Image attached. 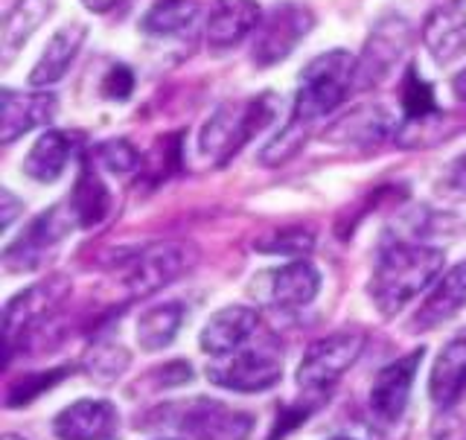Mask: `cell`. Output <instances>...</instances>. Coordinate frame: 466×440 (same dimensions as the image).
<instances>
[{
	"label": "cell",
	"instance_id": "39",
	"mask_svg": "<svg viewBox=\"0 0 466 440\" xmlns=\"http://www.w3.org/2000/svg\"><path fill=\"white\" fill-rule=\"evenodd\" d=\"M4 440H24V437H18V435H4Z\"/></svg>",
	"mask_w": 466,
	"mask_h": 440
},
{
	"label": "cell",
	"instance_id": "34",
	"mask_svg": "<svg viewBox=\"0 0 466 440\" xmlns=\"http://www.w3.org/2000/svg\"><path fill=\"white\" fill-rule=\"evenodd\" d=\"M135 91V73H131L126 65H114L106 79H102V97L114 99V102H126Z\"/></svg>",
	"mask_w": 466,
	"mask_h": 440
},
{
	"label": "cell",
	"instance_id": "32",
	"mask_svg": "<svg viewBox=\"0 0 466 440\" xmlns=\"http://www.w3.org/2000/svg\"><path fill=\"white\" fill-rule=\"evenodd\" d=\"M96 158L102 167L116 175H128V172L140 169V152L128 140H108V143L96 146Z\"/></svg>",
	"mask_w": 466,
	"mask_h": 440
},
{
	"label": "cell",
	"instance_id": "20",
	"mask_svg": "<svg viewBox=\"0 0 466 440\" xmlns=\"http://www.w3.org/2000/svg\"><path fill=\"white\" fill-rule=\"evenodd\" d=\"M85 38H87V26L82 21H70L65 26H58L53 38L47 41V47H44L41 58L35 62L33 73H29V85L50 87L58 79H65V73L70 70L79 50L85 47Z\"/></svg>",
	"mask_w": 466,
	"mask_h": 440
},
{
	"label": "cell",
	"instance_id": "24",
	"mask_svg": "<svg viewBox=\"0 0 466 440\" xmlns=\"http://www.w3.org/2000/svg\"><path fill=\"white\" fill-rule=\"evenodd\" d=\"M201 18L198 0H157L143 15L140 29L152 38H193Z\"/></svg>",
	"mask_w": 466,
	"mask_h": 440
},
{
	"label": "cell",
	"instance_id": "29",
	"mask_svg": "<svg viewBox=\"0 0 466 440\" xmlns=\"http://www.w3.org/2000/svg\"><path fill=\"white\" fill-rule=\"evenodd\" d=\"M402 111L405 123H426L431 117H441L434 106L431 85L417 73V67H408L405 82H402Z\"/></svg>",
	"mask_w": 466,
	"mask_h": 440
},
{
	"label": "cell",
	"instance_id": "11",
	"mask_svg": "<svg viewBox=\"0 0 466 440\" xmlns=\"http://www.w3.org/2000/svg\"><path fill=\"white\" fill-rule=\"evenodd\" d=\"M408 44H411V24L402 15H388L379 21L368 36L361 56L356 58V87L368 91V87L385 82Z\"/></svg>",
	"mask_w": 466,
	"mask_h": 440
},
{
	"label": "cell",
	"instance_id": "17",
	"mask_svg": "<svg viewBox=\"0 0 466 440\" xmlns=\"http://www.w3.org/2000/svg\"><path fill=\"white\" fill-rule=\"evenodd\" d=\"M422 44L434 65H451L466 53V12L455 4L437 6L422 21Z\"/></svg>",
	"mask_w": 466,
	"mask_h": 440
},
{
	"label": "cell",
	"instance_id": "35",
	"mask_svg": "<svg viewBox=\"0 0 466 440\" xmlns=\"http://www.w3.org/2000/svg\"><path fill=\"white\" fill-rule=\"evenodd\" d=\"M446 187L451 189L455 196L466 199V152L451 164V169L446 172Z\"/></svg>",
	"mask_w": 466,
	"mask_h": 440
},
{
	"label": "cell",
	"instance_id": "5",
	"mask_svg": "<svg viewBox=\"0 0 466 440\" xmlns=\"http://www.w3.org/2000/svg\"><path fill=\"white\" fill-rule=\"evenodd\" d=\"M364 344H368V335L361 330H341L327 335V339H318L298 364V385L306 394H320L324 397L359 362Z\"/></svg>",
	"mask_w": 466,
	"mask_h": 440
},
{
	"label": "cell",
	"instance_id": "21",
	"mask_svg": "<svg viewBox=\"0 0 466 440\" xmlns=\"http://www.w3.org/2000/svg\"><path fill=\"white\" fill-rule=\"evenodd\" d=\"M58 0H15L0 24V67H9L38 26L56 12Z\"/></svg>",
	"mask_w": 466,
	"mask_h": 440
},
{
	"label": "cell",
	"instance_id": "27",
	"mask_svg": "<svg viewBox=\"0 0 466 440\" xmlns=\"http://www.w3.org/2000/svg\"><path fill=\"white\" fill-rule=\"evenodd\" d=\"M184 315L187 310L178 301L149 306V310L137 318V344L143 353H160V350H167L175 342V335H178Z\"/></svg>",
	"mask_w": 466,
	"mask_h": 440
},
{
	"label": "cell",
	"instance_id": "12",
	"mask_svg": "<svg viewBox=\"0 0 466 440\" xmlns=\"http://www.w3.org/2000/svg\"><path fill=\"white\" fill-rule=\"evenodd\" d=\"M70 277L65 274H53L47 281H38L33 286H26L18 292L4 310V333H6V344L15 342V335L26 333V330H38L44 321L53 318L56 310L70 298Z\"/></svg>",
	"mask_w": 466,
	"mask_h": 440
},
{
	"label": "cell",
	"instance_id": "4",
	"mask_svg": "<svg viewBox=\"0 0 466 440\" xmlns=\"http://www.w3.org/2000/svg\"><path fill=\"white\" fill-rule=\"evenodd\" d=\"M196 266V248L187 242H152L120 262L116 281L128 301L149 298L164 286L175 283Z\"/></svg>",
	"mask_w": 466,
	"mask_h": 440
},
{
	"label": "cell",
	"instance_id": "18",
	"mask_svg": "<svg viewBox=\"0 0 466 440\" xmlns=\"http://www.w3.org/2000/svg\"><path fill=\"white\" fill-rule=\"evenodd\" d=\"M466 303V260L451 266L443 277H437L429 298L420 303V310L411 318V333H426L446 324L455 318Z\"/></svg>",
	"mask_w": 466,
	"mask_h": 440
},
{
	"label": "cell",
	"instance_id": "7",
	"mask_svg": "<svg viewBox=\"0 0 466 440\" xmlns=\"http://www.w3.org/2000/svg\"><path fill=\"white\" fill-rule=\"evenodd\" d=\"M160 417H167L164 426L178 429L189 440H245L254 426L251 414L208 397L172 405L167 412H160Z\"/></svg>",
	"mask_w": 466,
	"mask_h": 440
},
{
	"label": "cell",
	"instance_id": "33",
	"mask_svg": "<svg viewBox=\"0 0 466 440\" xmlns=\"http://www.w3.org/2000/svg\"><path fill=\"white\" fill-rule=\"evenodd\" d=\"M271 240H262L257 242L259 251H268V254H291V257H300V254H309L312 251V242L315 237L309 230H277L268 233Z\"/></svg>",
	"mask_w": 466,
	"mask_h": 440
},
{
	"label": "cell",
	"instance_id": "10",
	"mask_svg": "<svg viewBox=\"0 0 466 440\" xmlns=\"http://www.w3.org/2000/svg\"><path fill=\"white\" fill-rule=\"evenodd\" d=\"M320 292V274L309 260H291L286 266L257 271L248 283V295L274 310H300Z\"/></svg>",
	"mask_w": 466,
	"mask_h": 440
},
{
	"label": "cell",
	"instance_id": "13",
	"mask_svg": "<svg viewBox=\"0 0 466 440\" xmlns=\"http://www.w3.org/2000/svg\"><path fill=\"white\" fill-rule=\"evenodd\" d=\"M422 347L411 350L408 356H400L397 362L385 364L382 371L376 373L373 385H370V412L379 423H397L402 420L408 397H411L417 371L422 364Z\"/></svg>",
	"mask_w": 466,
	"mask_h": 440
},
{
	"label": "cell",
	"instance_id": "26",
	"mask_svg": "<svg viewBox=\"0 0 466 440\" xmlns=\"http://www.w3.org/2000/svg\"><path fill=\"white\" fill-rule=\"evenodd\" d=\"M390 131H393V123L382 106H359L356 111L341 117V120L329 128L327 138L350 143V146H376L379 140H385Z\"/></svg>",
	"mask_w": 466,
	"mask_h": 440
},
{
	"label": "cell",
	"instance_id": "1",
	"mask_svg": "<svg viewBox=\"0 0 466 440\" xmlns=\"http://www.w3.org/2000/svg\"><path fill=\"white\" fill-rule=\"evenodd\" d=\"M443 271V251L422 242H390L382 248L368 295L379 315L393 318Z\"/></svg>",
	"mask_w": 466,
	"mask_h": 440
},
{
	"label": "cell",
	"instance_id": "22",
	"mask_svg": "<svg viewBox=\"0 0 466 440\" xmlns=\"http://www.w3.org/2000/svg\"><path fill=\"white\" fill-rule=\"evenodd\" d=\"M79 140L70 131H44V135L29 146V152L24 158V175L38 184H53L65 175L67 164L76 155Z\"/></svg>",
	"mask_w": 466,
	"mask_h": 440
},
{
	"label": "cell",
	"instance_id": "28",
	"mask_svg": "<svg viewBox=\"0 0 466 440\" xmlns=\"http://www.w3.org/2000/svg\"><path fill=\"white\" fill-rule=\"evenodd\" d=\"M128 350L123 344H116V342H96L91 350H87V356L82 362V368L87 371V376L96 379V383L102 385H111L116 383L126 368H128Z\"/></svg>",
	"mask_w": 466,
	"mask_h": 440
},
{
	"label": "cell",
	"instance_id": "38",
	"mask_svg": "<svg viewBox=\"0 0 466 440\" xmlns=\"http://www.w3.org/2000/svg\"><path fill=\"white\" fill-rule=\"evenodd\" d=\"M451 94H455L461 102H466V67L458 73L455 79H451Z\"/></svg>",
	"mask_w": 466,
	"mask_h": 440
},
{
	"label": "cell",
	"instance_id": "16",
	"mask_svg": "<svg viewBox=\"0 0 466 440\" xmlns=\"http://www.w3.org/2000/svg\"><path fill=\"white\" fill-rule=\"evenodd\" d=\"M120 414L108 400H76L56 414L53 435L58 440H108Z\"/></svg>",
	"mask_w": 466,
	"mask_h": 440
},
{
	"label": "cell",
	"instance_id": "30",
	"mask_svg": "<svg viewBox=\"0 0 466 440\" xmlns=\"http://www.w3.org/2000/svg\"><path fill=\"white\" fill-rule=\"evenodd\" d=\"M306 138H309V126L298 123V120H289L283 126L280 135H277L274 140H268L259 149V164L262 167H283V164H289V160L306 146Z\"/></svg>",
	"mask_w": 466,
	"mask_h": 440
},
{
	"label": "cell",
	"instance_id": "25",
	"mask_svg": "<svg viewBox=\"0 0 466 440\" xmlns=\"http://www.w3.org/2000/svg\"><path fill=\"white\" fill-rule=\"evenodd\" d=\"M67 204L79 228H96L111 213V193L91 164H82L79 179L67 196Z\"/></svg>",
	"mask_w": 466,
	"mask_h": 440
},
{
	"label": "cell",
	"instance_id": "6",
	"mask_svg": "<svg viewBox=\"0 0 466 440\" xmlns=\"http://www.w3.org/2000/svg\"><path fill=\"white\" fill-rule=\"evenodd\" d=\"M208 379L213 385L237 394L268 391L283 379V359L268 344H245L228 356H218L208 364Z\"/></svg>",
	"mask_w": 466,
	"mask_h": 440
},
{
	"label": "cell",
	"instance_id": "9",
	"mask_svg": "<svg viewBox=\"0 0 466 440\" xmlns=\"http://www.w3.org/2000/svg\"><path fill=\"white\" fill-rule=\"evenodd\" d=\"M315 26V15L309 6L303 4H280L274 6L266 18L259 21L257 33H254V47L251 58L259 67H271L280 65L298 50V44L312 33Z\"/></svg>",
	"mask_w": 466,
	"mask_h": 440
},
{
	"label": "cell",
	"instance_id": "31",
	"mask_svg": "<svg viewBox=\"0 0 466 440\" xmlns=\"http://www.w3.org/2000/svg\"><path fill=\"white\" fill-rule=\"evenodd\" d=\"M70 373V368H56V371H44V373H26L18 383H12L6 391V405L18 408V405H29L33 400H38L44 391H50L53 385H58L62 379Z\"/></svg>",
	"mask_w": 466,
	"mask_h": 440
},
{
	"label": "cell",
	"instance_id": "3",
	"mask_svg": "<svg viewBox=\"0 0 466 440\" xmlns=\"http://www.w3.org/2000/svg\"><path fill=\"white\" fill-rule=\"evenodd\" d=\"M356 85V58L347 50H329L312 58L300 73L291 120L312 126L320 117L332 114Z\"/></svg>",
	"mask_w": 466,
	"mask_h": 440
},
{
	"label": "cell",
	"instance_id": "36",
	"mask_svg": "<svg viewBox=\"0 0 466 440\" xmlns=\"http://www.w3.org/2000/svg\"><path fill=\"white\" fill-rule=\"evenodd\" d=\"M0 201H4V208H0V210H4V213H0V228L9 230V225L15 222V216H18V210H24V201L15 199L6 187L0 189Z\"/></svg>",
	"mask_w": 466,
	"mask_h": 440
},
{
	"label": "cell",
	"instance_id": "2",
	"mask_svg": "<svg viewBox=\"0 0 466 440\" xmlns=\"http://www.w3.org/2000/svg\"><path fill=\"white\" fill-rule=\"evenodd\" d=\"M277 117V97L259 94L251 99L225 102L213 111L198 135V152L210 158L216 167H225L233 155H239L242 146L259 135Z\"/></svg>",
	"mask_w": 466,
	"mask_h": 440
},
{
	"label": "cell",
	"instance_id": "23",
	"mask_svg": "<svg viewBox=\"0 0 466 440\" xmlns=\"http://www.w3.org/2000/svg\"><path fill=\"white\" fill-rule=\"evenodd\" d=\"M466 394V339L443 347L429 373V397L437 408H451Z\"/></svg>",
	"mask_w": 466,
	"mask_h": 440
},
{
	"label": "cell",
	"instance_id": "40",
	"mask_svg": "<svg viewBox=\"0 0 466 440\" xmlns=\"http://www.w3.org/2000/svg\"><path fill=\"white\" fill-rule=\"evenodd\" d=\"M332 440H350V437H332Z\"/></svg>",
	"mask_w": 466,
	"mask_h": 440
},
{
	"label": "cell",
	"instance_id": "19",
	"mask_svg": "<svg viewBox=\"0 0 466 440\" xmlns=\"http://www.w3.org/2000/svg\"><path fill=\"white\" fill-rule=\"evenodd\" d=\"M262 21L257 0H213L208 15V44L213 50H230L242 44Z\"/></svg>",
	"mask_w": 466,
	"mask_h": 440
},
{
	"label": "cell",
	"instance_id": "8",
	"mask_svg": "<svg viewBox=\"0 0 466 440\" xmlns=\"http://www.w3.org/2000/svg\"><path fill=\"white\" fill-rule=\"evenodd\" d=\"M76 219L70 213V204H53L47 213L29 222V228L18 240H12L4 248V266L6 271H35L53 257V251L70 230H76Z\"/></svg>",
	"mask_w": 466,
	"mask_h": 440
},
{
	"label": "cell",
	"instance_id": "15",
	"mask_svg": "<svg viewBox=\"0 0 466 440\" xmlns=\"http://www.w3.org/2000/svg\"><path fill=\"white\" fill-rule=\"evenodd\" d=\"M257 327H259V312L254 306H225V310L210 315L208 324L201 327L198 344L210 359H218L245 347L254 339Z\"/></svg>",
	"mask_w": 466,
	"mask_h": 440
},
{
	"label": "cell",
	"instance_id": "37",
	"mask_svg": "<svg viewBox=\"0 0 466 440\" xmlns=\"http://www.w3.org/2000/svg\"><path fill=\"white\" fill-rule=\"evenodd\" d=\"M85 9H91L94 15H106L111 9H116L120 4H126V0H82Z\"/></svg>",
	"mask_w": 466,
	"mask_h": 440
},
{
	"label": "cell",
	"instance_id": "14",
	"mask_svg": "<svg viewBox=\"0 0 466 440\" xmlns=\"http://www.w3.org/2000/svg\"><path fill=\"white\" fill-rule=\"evenodd\" d=\"M56 114H58L56 94H47V91L18 94L4 87V91H0V143L9 146L18 138H24L26 131L53 123Z\"/></svg>",
	"mask_w": 466,
	"mask_h": 440
}]
</instances>
